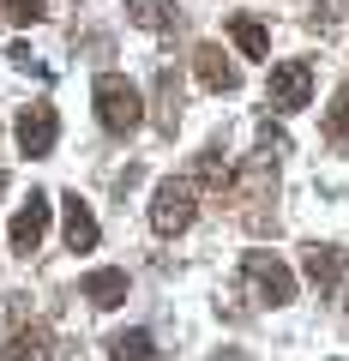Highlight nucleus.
I'll list each match as a JSON object with an SVG mask.
<instances>
[{
	"label": "nucleus",
	"mask_w": 349,
	"mask_h": 361,
	"mask_svg": "<svg viewBox=\"0 0 349 361\" xmlns=\"http://www.w3.org/2000/svg\"><path fill=\"white\" fill-rule=\"evenodd\" d=\"M211 361H247V355H241V349H229V355H211Z\"/></svg>",
	"instance_id": "21"
},
{
	"label": "nucleus",
	"mask_w": 349,
	"mask_h": 361,
	"mask_svg": "<svg viewBox=\"0 0 349 361\" xmlns=\"http://www.w3.org/2000/svg\"><path fill=\"white\" fill-rule=\"evenodd\" d=\"M42 235H49V199L30 193L25 205H18V217H13V253H37Z\"/></svg>",
	"instance_id": "9"
},
{
	"label": "nucleus",
	"mask_w": 349,
	"mask_h": 361,
	"mask_svg": "<svg viewBox=\"0 0 349 361\" xmlns=\"http://www.w3.org/2000/svg\"><path fill=\"white\" fill-rule=\"evenodd\" d=\"M0 355H6V361H49L54 349H49V331H42V325H18Z\"/></svg>",
	"instance_id": "15"
},
{
	"label": "nucleus",
	"mask_w": 349,
	"mask_h": 361,
	"mask_svg": "<svg viewBox=\"0 0 349 361\" xmlns=\"http://www.w3.org/2000/svg\"><path fill=\"white\" fill-rule=\"evenodd\" d=\"M229 37H235V49H241L247 61H265V54H271V30L259 25V18H247V13L229 18Z\"/></svg>",
	"instance_id": "13"
},
{
	"label": "nucleus",
	"mask_w": 349,
	"mask_h": 361,
	"mask_svg": "<svg viewBox=\"0 0 349 361\" xmlns=\"http://www.w3.org/2000/svg\"><path fill=\"white\" fill-rule=\"evenodd\" d=\"M241 283L253 289L259 307H289V301H295V271L277 253H247L241 259Z\"/></svg>",
	"instance_id": "3"
},
{
	"label": "nucleus",
	"mask_w": 349,
	"mask_h": 361,
	"mask_svg": "<svg viewBox=\"0 0 349 361\" xmlns=\"http://www.w3.org/2000/svg\"><path fill=\"white\" fill-rule=\"evenodd\" d=\"M109 355L115 361H157V337L151 331H121V337H109Z\"/></svg>",
	"instance_id": "18"
},
{
	"label": "nucleus",
	"mask_w": 349,
	"mask_h": 361,
	"mask_svg": "<svg viewBox=\"0 0 349 361\" xmlns=\"http://www.w3.org/2000/svg\"><path fill=\"white\" fill-rule=\"evenodd\" d=\"M343 265H349V253L331 247V241H307L301 247V271H307V283L319 289V295H331V289L343 283Z\"/></svg>",
	"instance_id": "7"
},
{
	"label": "nucleus",
	"mask_w": 349,
	"mask_h": 361,
	"mask_svg": "<svg viewBox=\"0 0 349 361\" xmlns=\"http://www.w3.org/2000/svg\"><path fill=\"white\" fill-rule=\"evenodd\" d=\"M0 18H6V13H0Z\"/></svg>",
	"instance_id": "23"
},
{
	"label": "nucleus",
	"mask_w": 349,
	"mask_h": 361,
	"mask_svg": "<svg viewBox=\"0 0 349 361\" xmlns=\"http://www.w3.org/2000/svg\"><path fill=\"white\" fill-rule=\"evenodd\" d=\"M265 97H271L277 115H295V109H307V97H313V66H307V61H283V66H271V85H265Z\"/></svg>",
	"instance_id": "5"
},
{
	"label": "nucleus",
	"mask_w": 349,
	"mask_h": 361,
	"mask_svg": "<svg viewBox=\"0 0 349 361\" xmlns=\"http://www.w3.org/2000/svg\"><path fill=\"white\" fill-rule=\"evenodd\" d=\"M157 127H163V133L181 127V78H175V66L157 73Z\"/></svg>",
	"instance_id": "14"
},
{
	"label": "nucleus",
	"mask_w": 349,
	"mask_h": 361,
	"mask_svg": "<svg viewBox=\"0 0 349 361\" xmlns=\"http://www.w3.org/2000/svg\"><path fill=\"white\" fill-rule=\"evenodd\" d=\"M0 193H6V175H0Z\"/></svg>",
	"instance_id": "22"
},
{
	"label": "nucleus",
	"mask_w": 349,
	"mask_h": 361,
	"mask_svg": "<svg viewBox=\"0 0 349 361\" xmlns=\"http://www.w3.org/2000/svg\"><path fill=\"white\" fill-rule=\"evenodd\" d=\"M193 73H199V85L217 90V97H235V90H241V73L229 66V54H223L217 42H199L193 49Z\"/></svg>",
	"instance_id": "8"
},
{
	"label": "nucleus",
	"mask_w": 349,
	"mask_h": 361,
	"mask_svg": "<svg viewBox=\"0 0 349 361\" xmlns=\"http://www.w3.org/2000/svg\"><path fill=\"white\" fill-rule=\"evenodd\" d=\"M235 205H241V217L253 223V229H265V223L277 229V217H265V205H277V157H271V145L253 151L247 169L235 175Z\"/></svg>",
	"instance_id": "2"
},
{
	"label": "nucleus",
	"mask_w": 349,
	"mask_h": 361,
	"mask_svg": "<svg viewBox=\"0 0 349 361\" xmlns=\"http://www.w3.org/2000/svg\"><path fill=\"white\" fill-rule=\"evenodd\" d=\"M325 145H337V151L349 145V85L331 90V109H325Z\"/></svg>",
	"instance_id": "17"
},
{
	"label": "nucleus",
	"mask_w": 349,
	"mask_h": 361,
	"mask_svg": "<svg viewBox=\"0 0 349 361\" xmlns=\"http://www.w3.org/2000/svg\"><path fill=\"white\" fill-rule=\"evenodd\" d=\"M61 205H66V247H73V253H91V247L103 241V229H97L91 205H85V199H78V193H66Z\"/></svg>",
	"instance_id": "10"
},
{
	"label": "nucleus",
	"mask_w": 349,
	"mask_h": 361,
	"mask_svg": "<svg viewBox=\"0 0 349 361\" xmlns=\"http://www.w3.org/2000/svg\"><path fill=\"white\" fill-rule=\"evenodd\" d=\"M343 307H349V301H343Z\"/></svg>",
	"instance_id": "24"
},
{
	"label": "nucleus",
	"mask_w": 349,
	"mask_h": 361,
	"mask_svg": "<svg viewBox=\"0 0 349 361\" xmlns=\"http://www.w3.org/2000/svg\"><path fill=\"white\" fill-rule=\"evenodd\" d=\"M78 295L91 301V307H121V301H127V271H91V277H85V283H78Z\"/></svg>",
	"instance_id": "11"
},
{
	"label": "nucleus",
	"mask_w": 349,
	"mask_h": 361,
	"mask_svg": "<svg viewBox=\"0 0 349 361\" xmlns=\"http://www.w3.org/2000/svg\"><path fill=\"white\" fill-rule=\"evenodd\" d=\"M127 18L139 30H175L181 25V6L175 0H127Z\"/></svg>",
	"instance_id": "12"
},
{
	"label": "nucleus",
	"mask_w": 349,
	"mask_h": 361,
	"mask_svg": "<svg viewBox=\"0 0 349 361\" xmlns=\"http://www.w3.org/2000/svg\"><path fill=\"white\" fill-rule=\"evenodd\" d=\"M193 187H205V193H223V187H229V163H223L217 145H205V151H199V163H193Z\"/></svg>",
	"instance_id": "16"
},
{
	"label": "nucleus",
	"mask_w": 349,
	"mask_h": 361,
	"mask_svg": "<svg viewBox=\"0 0 349 361\" xmlns=\"http://www.w3.org/2000/svg\"><path fill=\"white\" fill-rule=\"evenodd\" d=\"M54 139H61V115H54V103L18 109V151H25V157H49Z\"/></svg>",
	"instance_id": "6"
},
{
	"label": "nucleus",
	"mask_w": 349,
	"mask_h": 361,
	"mask_svg": "<svg viewBox=\"0 0 349 361\" xmlns=\"http://www.w3.org/2000/svg\"><path fill=\"white\" fill-rule=\"evenodd\" d=\"M193 211H199V187H193L187 175L157 180V193H151V229H157V235H181V229H193Z\"/></svg>",
	"instance_id": "4"
},
{
	"label": "nucleus",
	"mask_w": 349,
	"mask_h": 361,
	"mask_svg": "<svg viewBox=\"0 0 349 361\" xmlns=\"http://www.w3.org/2000/svg\"><path fill=\"white\" fill-rule=\"evenodd\" d=\"M91 103H97V121H103V133H115V139H127V133L145 127V97L139 85H127L121 73H103L91 85Z\"/></svg>",
	"instance_id": "1"
},
{
	"label": "nucleus",
	"mask_w": 349,
	"mask_h": 361,
	"mask_svg": "<svg viewBox=\"0 0 349 361\" xmlns=\"http://www.w3.org/2000/svg\"><path fill=\"white\" fill-rule=\"evenodd\" d=\"M343 6H349V0H313V30H337Z\"/></svg>",
	"instance_id": "19"
},
{
	"label": "nucleus",
	"mask_w": 349,
	"mask_h": 361,
	"mask_svg": "<svg viewBox=\"0 0 349 361\" xmlns=\"http://www.w3.org/2000/svg\"><path fill=\"white\" fill-rule=\"evenodd\" d=\"M42 13H49L42 0H6V18H13V25H37Z\"/></svg>",
	"instance_id": "20"
}]
</instances>
